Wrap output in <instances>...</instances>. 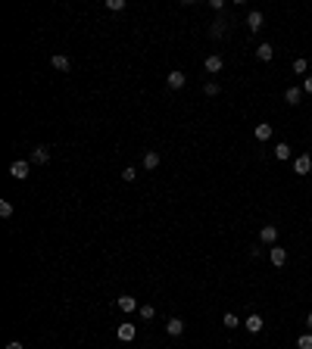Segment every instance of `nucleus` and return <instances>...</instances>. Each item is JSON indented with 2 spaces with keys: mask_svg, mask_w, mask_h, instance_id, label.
<instances>
[{
  "mask_svg": "<svg viewBox=\"0 0 312 349\" xmlns=\"http://www.w3.org/2000/svg\"><path fill=\"white\" fill-rule=\"evenodd\" d=\"M293 172H297V175H309L312 172V156H309V153H300V156L293 159Z\"/></svg>",
  "mask_w": 312,
  "mask_h": 349,
  "instance_id": "obj_3",
  "label": "nucleus"
},
{
  "mask_svg": "<svg viewBox=\"0 0 312 349\" xmlns=\"http://www.w3.org/2000/svg\"><path fill=\"white\" fill-rule=\"evenodd\" d=\"M50 63H53V69H56V72H69V69H72V59H69V56H63V53H56L53 59H50Z\"/></svg>",
  "mask_w": 312,
  "mask_h": 349,
  "instance_id": "obj_12",
  "label": "nucleus"
},
{
  "mask_svg": "<svg viewBox=\"0 0 312 349\" xmlns=\"http://www.w3.org/2000/svg\"><path fill=\"white\" fill-rule=\"evenodd\" d=\"M106 10H113V13H122V10H125V0H106Z\"/></svg>",
  "mask_w": 312,
  "mask_h": 349,
  "instance_id": "obj_23",
  "label": "nucleus"
},
{
  "mask_svg": "<svg viewBox=\"0 0 312 349\" xmlns=\"http://www.w3.org/2000/svg\"><path fill=\"white\" fill-rule=\"evenodd\" d=\"M297 346H300V349H312V334H303V337L297 340Z\"/></svg>",
  "mask_w": 312,
  "mask_h": 349,
  "instance_id": "obj_26",
  "label": "nucleus"
},
{
  "mask_svg": "<svg viewBox=\"0 0 312 349\" xmlns=\"http://www.w3.org/2000/svg\"><path fill=\"white\" fill-rule=\"evenodd\" d=\"M263 325H265V321H263V318H259V315H250V318H247V321H243V327H247V330H250V334H259V330H263Z\"/></svg>",
  "mask_w": 312,
  "mask_h": 349,
  "instance_id": "obj_13",
  "label": "nucleus"
},
{
  "mask_svg": "<svg viewBox=\"0 0 312 349\" xmlns=\"http://www.w3.org/2000/svg\"><path fill=\"white\" fill-rule=\"evenodd\" d=\"M134 337H138V327L128 325V321H122V325H119V340H122V343H131Z\"/></svg>",
  "mask_w": 312,
  "mask_h": 349,
  "instance_id": "obj_8",
  "label": "nucleus"
},
{
  "mask_svg": "<svg viewBox=\"0 0 312 349\" xmlns=\"http://www.w3.org/2000/svg\"><path fill=\"white\" fill-rule=\"evenodd\" d=\"M6 349H25V346L19 343V340H10V343H6Z\"/></svg>",
  "mask_w": 312,
  "mask_h": 349,
  "instance_id": "obj_30",
  "label": "nucleus"
},
{
  "mask_svg": "<svg viewBox=\"0 0 312 349\" xmlns=\"http://www.w3.org/2000/svg\"><path fill=\"white\" fill-rule=\"evenodd\" d=\"M166 334H168V337L184 334V321H181V318H168V321H166Z\"/></svg>",
  "mask_w": 312,
  "mask_h": 349,
  "instance_id": "obj_10",
  "label": "nucleus"
},
{
  "mask_svg": "<svg viewBox=\"0 0 312 349\" xmlns=\"http://www.w3.org/2000/svg\"><path fill=\"white\" fill-rule=\"evenodd\" d=\"M28 172H31V163H28V159H16V163L10 165V175L16 178V181H25Z\"/></svg>",
  "mask_w": 312,
  "mask_h": 349,
  "instance_id": "obj_1",
  "label": "nucleus"
},
{
  "mask_svg": "<svg viewBox=\"0 0 312 349\" xmlns=\"http://www.w3.org/2000/svg\"><path fill=\"white\" fill-rule=\"evenodd\" d=\"M209 6H213L216 13H222V10H225V0H209Z\"/></svg>",
  "mask_w": 312,
  "mask_h": 349,
  "instance_id": "obj_28",
  "label": "nucleus"
},
{
  "mask_svg": "<svg viewBox=\"0 0 312 349\" xmlns=\"http://www.w3.org/2000/svg\"><path fill=\"white\" fill-rule=\"evenodd\" d=\"M275 156H278V159H290V156H293L290 143H278V147H275Z\"/></svg>",
  "mask_w": 312,
  "mask_h": 349,
  "instance_id": "obj_20",
  "label": "nucleus"
},
{
  "mask_svg": "<svg viewBox=\"0 0 312 349\" xmlns=\"http://www.w3.org/2000/svg\"><path fill=\"white\" fill-rule=\"evenodd\" d=\"M222 35H225V19H216L209 25V38H222Z\"/></svg>",
  "mask_w": 312,
  "mask_h": 349,
  "instance_id": "obj_18",
  "label": "nucleus"
},
{
  "mask_svg": "<svg viewBox=\"0 0 312 349\" xmlns=\"http://www.w3.org/2000/svg\"><path fill=\"white\" fill-rule=\"evenodd\" d=\"M268 262H272V265L275 268H281L284 265V262H288V250H284V246H268Z\"/></svg>",
  "mask_w": 312,
  "mask_h": 349,
  "instance_id": "obj_2",
  "label": "nucleus"
},
{
  "mask_svg": "<svg viewBox=\"0 0 312 349\" xmlns=\"http://www.w3.org/2000/svg\"><path fill=\"white\" fill-rule=\"evenodd\" d=\"M303 91L312 93V75H306V81H303Z\"/></svg>",
  "mask_w": 312,
  "mask_h": 349,
  "instance_id": "obj_29",
  "label": "nucleus"
},
{
  "mask_svg": "<svg viewBox=\"0 0 312 349\" xmlns=\"http://www.w3.org/2000/svg\"><path fill=\"white\" fill-rule=\"evenodd\" d=\"M144 168H147V172H153V168H159V153H156V150L144 153Z\"/></svg>",
  "mask_w": 312,
  "mask_h": 349,
  "instance_id": "obj_15",
  "label": "nucleus"
},
{
  "mask_svg": "<svg viewBox=\"0 0 312 349\" xmlns=\"http://www.w3.org/2000/svg\"><path fill=\"white\" fill-rule=\"evenodd\" d=\"M184 84H188V75H184V72H178V69L168 72V91H181Z\"/></svg>",
  "mask_w": 312,
  "mask_h": 349,
  "instance_id": "obj_6",
  "label": "nucleus"
},
{
  "mask_svg": "<svg viewBox=\"0 0 312 349\" xmlns=\"http://www.w3.org/2000/svg\"><path fill=\"white\" fill-rule=\"evenodd\" d=\"M272 134H275V128H272V125H268V122L256 125V140H268V138H272Z\"/></svg>",
  "mask_w": 312,
  "mask_h": 349,
  "instance_id": "obj_16",
  "label": "nucleus"
},
{
  "mask_svg": "<svg viewBox=\"0 0 312 349\" xmlns=\"http://www.w3.org/2000/svg\"><path fill=\"white\" fill-rule=\"evenodd\" d=\"M134 178H138V168H134V165L122 168V181H134Z\"/></svg>",
  "mask_w": 312,
  "mask_h": 349,
  "instance_id": "obj_25",
  "label": "nucleus"
},
{
  "mask_svg": "<svg viewBox=\"0 0 312 349\" xmlns=\"http://www.w3.org/2000/svg\"><path fill=\"white\" fill-rule=\"evenodd\" d=\"M306 327H309V330H312V312H309V315H306Z\"/></svg>",
  "mask_w": 312,
  "mask_h": 349,
  "instance_id": "obj_31",
  "label": "nucleus"
},
{
  "mask_svg": "<svg viewBox=\"0 0 312 349\" xmlns=\"http://www.w3.org/2000/svg\"><path fill=\"white\" fill-rule=\"evenodd\" d=\"M272 56H275V47L268 44V41H265V44H259V47H256V59H263V63H268V59H272Z\"/></svg>",
  "mask_w": 312,
  "mask_h": 349,
  "instance_id": "obj_14",
  "label": "nucleus"
},
{
  "mask_svg": "<svg viewBox=\"0 0 312 349\" xmlns=\"http://www.w3.org/2000/svg\"><path fill=\"white\" fill-rule=\"evenodd\" d=\"M138 312H141V318H144V321H150V318H153V315H156V309H153V305H147V302L141 305Z\"/></svg>",
  "mask_w": 312,
  "mask_h": 349,
  "instance_id": "obj_22",
  "label": "nucleus"
},
{
  "mask_svg": "<svg viewBox=\"0 0 312 349\" xmlns=\"http://www.w3.org/2000/svg\"><path fill=\"white\" fill-rule=\"evenodd\" d=\"M263 22H265V16L259 13V10H253V13L247 16V28H250V31H259V28H263Z\"/></svg>",
  "mask_w": 312,
  "mask_h": 349,
  "instance_id": "obj_11",
  "label": "nucleus"
},
{
  "mask_svg": "<svg viewBox=\"0 0 312 349\" xmlns=\"http://www.w3.org/2000/svg\"><path fill=\"white\" fill-rule=\"evenodd\" d=\"M300 97H303V88H288V91H284V100H288L290 106H297Z\"/></svg>",
  "mask_w": 312,
  "mask_h": 349,
  "instance_id": "obj_17",
  "label": "nucleus"
},
{
  "mask_svg": "<svg viewBox=\"0 0 312 349\" xmlns=\"http://www.w3.org/2000/svg\"><path fill=\"white\" fill-rule=\"evenodd\" d=\"M116 305H119V312H125V315H131V312H138V309H141L134 296H119V300H116Z\"/></svg>",
  "mask_w": 312,
  "mask_h": 349,
  "instance_id": "obj_5",
  "label": "nucleus"
},
{
  "mask_svg": "<svg viewBox=\"0 0 312 349\" xmlns=\"http://www.w3.org/2000/svg\"><path fill=\"white\" fill-rule=\"evenodd\" d=\"M222 325L228 327V330H234V327H240V318L234 312H225V318H222Z\"/></svg>",
  "mask_w": 312,
  "mask_h": 349,
  "instance_id": "obj_19",
  "label": "nucleus"
},
{
  "mask_svg": "<svg viewBox=\"0 0 312 349\" xmlns=\"http://www.w3.org/2000/svg\"><path fill=\"white\" fill-rule=\"evenodd\" d=\"M259 240L268 243V246H275V240H278V228H275V225H265L263 231H259Z\"/></svg>",
  "mask_w": 312,
  "mask_h": 349,
  "instance_id": "obj_9",
  "label": "nucleus"
},
{
  "mask_svg": "<svg viewBox=\"0 0 312 349\" xmlns=\"http://www.w3.org/2000/svg\"><path fill=\"white\" fill-rule=\"evenodd\" d=\"M306 69H309V63H306V59H293V72H297V75H306Z\"/></svg>",
  "mask_w": 312,
  "mask_h": 349,
  "instance_id": "obj_21",
  "label": "nucleus"
},
{
  "mask_svg": "<svg viewBox=\"0 0 312 349\" xmlns=\"http://www.w3.org/2000/svg\"><path fill=\"white\" fill-rule=\"evenodd\" d=\"M10 215H13V203L0 200V218H10Z\"/></svg>",
  "mask_w": 312,
  "mask_h": 349,
  "instance_id": "obj_24",
  "label": "nucleus"
},
{
  "mask_svg": "<svg viewBox=\"0 0 312 349\" xmlns=\"http://www.w3.org/2000/svg\"><path fill=\"white\" fill-rule=\"evenodd\" d=\"M28 163L47 165V163H50V147H35V150H31V156H28Z\"/></svg>",
  "mask_w": 312,
  "mask_h": 349,
  "instance_id": "obj_4",
  "label": "nucleus"
},
{
  "mask_svg": "<svg viewBox=\"0 0 312 349\" xmlns=\"http://www.w3.org/2000/svg\"><path fill=\"white\" fill-rule=\"evenodd\" d=\"M203 93H206V97H216V93H218V84H216V81H206Z\"/></svg>",
  "mask_w": 312,
  "mask_h": 349,
  "instance_id": "obj_27",
  "label": "nucleus"
},
{
  "mask_svg": "<svg viewBox=\"0 0 312 349\" xmlns=\"http://www.w3.org/2000/svg\"><path fill=\"white\" fill-rule=\"evenodd\" d=\"M203 66H206V72H209V75H216V72H222V69H225V59L218 56V53H213V56H206V63H203Z\"/></svg>",
  "mask_w": 312,
  "mask_h": 349,
  "instance_id": "obj_7",
  "label": "nucleus"
}]
</instances>
